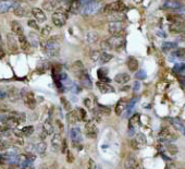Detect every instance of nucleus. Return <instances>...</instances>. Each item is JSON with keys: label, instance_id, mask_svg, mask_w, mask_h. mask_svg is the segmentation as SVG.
I'll return each instance as SVG.
<instances>
[{"label": "nucleus", "instance_id": "obj_1", "mask_svg": "<svg viewBox=\"0 0 185 169\" xmlns=\"http://www.w3.org/2000/svg\"><path fill=\"white\" fill-rule=\"evenodd\" d=\"M42 49L49 57H57L60 53V44L58 42L57 37H51L48 40L40 42Z\"/></svg>", "mask_w": 185, "mask_h": 169}, {"label": "nucleus", "instance_id": "obj_2", "mask_svg": "<svg viewBox=\"0 0 185 169\" xmlns=\"http://www.w3.org/2000/svg\"><path fill=\"white\" fill-rule=\"evenodd\" d=\"M51 20H52V23H54L57 27H61L67 23L68 14L67 12L63 11L62 9H58L57 11H55L54 13H52Z\"/></svg>", "mask_w": 185, "mask_h": 169}, {"label": "nucleus", "instance_id": "obj_3", "mask_svg": "<svg viewBox=\"0 0 185 169\" xmlns=\"http://www.w3.org/2000/svg\"><path fill=\"white\" fill-rule=\"evenodd\" d=\"M125 9H126V7H125V5L123 2H121V1H114V2L106 5L103 8V12L104 13L110 14L113 13V12H123Z\"/></svg>", "mask_w": 185, "mask_h": 169}, {"label": "nucleus", "instance_id": "obj_4", "mask_svg": "<svg viewBox=\"0 0 185 169\" xmlns=\"http://www.w3.org/2000/svg\"><path fill=\"white\" fill-rule=\"evenodd\" d=\"M101 8V3L99 1H93V2H89L87 5L83 6L82 10H81V13L84 14V16H90V14L96 13L98 10H100Z\"/></svg>", "mask_w": 185, "mask_h": 169}, {"label": "nucleus", "instance_id": "obj_5", "mask_svg": "<svg viewBox=\"0 0 185 169\" xmlns=\"http://www.w3.org/2000/svg\"><path fill=\"white\" fill-rule=\"evenodd\" d=\"M70 136H71L72 143H73L74 147H76L77 149H82V132H81L80 128H72L70 130Z\"/></svg>", "mask_w": 185, "mask_h": 169}, {"label": "nucleus", "instance_id": "obj_6", "mask_svg": "<svg viewBox=\"0 0 185 169\" xmlns=\"http://www.w3.org/2000/svg\"><path fill=\"white\" fill-rule=\"evenodd\" d=\"M107 40L109 43L111 49H119L125 44V37L122 34H120V35H112Z\"/></svg>", "mask_w": 185, "mask_h": 169}, {"label": "nucleus", "instance_id": "obj_7", "mask_svg": "<svg viewBox=\"0 0 185 169\" xmlns=\"http://www.w3.org/2000/svg\"><path fill=\"white\" fill-rule=\"evenodd\" d=\"M16 35H14L13 33H8L7 34V45L8 48L12 53H16L19 50V39L18 37H15Z\"/></svg>", "mask_w": 185, "mask_h": 169}, {"label": "nucleus", "instance_id": "obj_8", "mask_svg": "<svg viewBox=\"0 0 185 169\" xmlns=\"http://www.w3.org/2000/svg\"><path fill=\"white\" fill-rule=\"evenodd\" d=\"M125 25L123 22H110L108 26V31L111 35H120L124 31Z\"/></svg>", "mask_w": 185, "mask_h": 169}, {"label": "nucleus", "instance_id": "obj_9", "mask_svg": "<svg viewBox=\"0 0 185 169\" xmlns=\"http://www.w3.org/2000/svg\"><path fill=\"white\" fill-rule=\"evenodd\" d=\"M125 169H142L141 162L134 155H129L124 162Z\"/></svg>", "mask_w": 185, "mask_h": 169}, {"label": "nucleus", "instance_id": "obj_10", "mask_svg": "<svg viewBox=\"0 0 185 169\" xmlns=\"http://www.w3.org/2000/svg\"><path fill=\"white\" fill-rule=\"evenodd\" d=\"M85 132L86 135L90 139H95L98 134V129H97L96 125L93 120H88L85 123Z\"/></svg>", "mask_w": 185, "mask_h": 169}, {"label": "nucleus", "instance_id": "obj_11", "mask_svg": "<svg viewBox=\"0 0 185 169\" xmlns=\"http://www.w3.org/2000/svg\"><path fill=\"white\" fill-rule=\"evenodd\" d=\"M29 6L23 2H15L13 6V13L16 16H26L29 12Z\"/></svg>", "mask_w": 185, "mask_h": 169}, {"label": "nucleus", "instance_id": "obj_12", "mask_svg": "<svg viewBox=\"0 0 185 169\" xmlns=\"http://www.w3.org/2000/svg\"><path fill=\"white\" fill-rule=\"evenodd\" d=\"M146 143H147V140H146V135L144 133H137L135 138L132 140V145L135 149L144 147Z\"/></svg>", "mask_w": 185, "mask_h": 169}, {"label": "nucleus", "instance_id": "obj_13", "mask_svg": "<svg viewBox=\"0 0 185 169\" xmlns=\"http://www.w3.org/2000/svg\"><path fill=\"white\" fill-rule=\"evenodd\" d=\"M169 30L171 33H183L185 30V24L183 23V21L181 20H174L172 21V23L169 25Z\"/></svg>", "mask_w": 185, "mask_h": 169}, {"label": "nucleus", "instance_id": "obj_14", "mask_svg": "<svg viewBox=\"0 0 185 169\" xmlns=\"http://www.w3.org/2000/svg\"><path fill=\"white\" fill-rule=\"evenodd\" d=\"M50 143H51L52 151L54 152L60 151L61 147H62V143H63V140H62V138H61L60 133H55L54 135H52Z\"/></svg>", "mask_w": 185, "mask_h": 169}, {"label": "nucleus", "instance_id": "obj_15", "mask_svg": "<svg viewBox=\"0 0 185 169\" xmlns=\"http://www.w3.org/2000/svg\"><path fill=\"white\" fill-rule=\"evenodd\" d=\"M23 100L26 107H29V109H34L36 107V99L35 96L32 92H27L26 94H23Z\"/></svg>", "mask_w": 185, "mask_h": 169}, {"label": "nucleus", "instance_id": "obj_16", "mask_svg": "<svg viewBox=\"0 0 185 169\" xmlns=\"http://www.w3.org/2000/svg\"><path fill=\"white\" fill-rule=\"evenodd\" d=\"M31 12L32 14H33L34 19H35L38 23H44L45 21L47 20V16L45 14L44 10L40 9V8H33V9H31Z\"/></svg>", "mask_w": 185, "mask_h": 169}, {"label": "nucleus", "instance_id": "obj_17", "mask_svg": "<svg viewBox=\"0 0 185 169\" xmlns=\"http://www.w3.org/2000/svg\"><path fill=\"white\" fill-rule=\"evenodd\" d=\"M159 138H160L161 141L165 143H170V142H173L174 140H176V138L169 131V129L167 128H163L160 132H159Z\"/></svg>", "mask_w": 185, "mask_h": 169}, {"label": "nucleus", "instance_id": "obj_18", "mask_svg": "<svg viewBox=\"0 0 185 169\" xmlns=\"http://www.w3.org/2000/svg\"><path fill=\"white\" fill-rule=\"evenodd\" d=\"M85 71H86V70H85V67H84V65H83L82 61L76 60L75 62H73V65H72V72L75 74V76L77 79L80 78Z\"/></svg>", "mask_w": 185, "mask_h": 169}, {"label": "nucleus", "instance_id": "obj_19", "mask_svg": "<svg viewBox=\"0 0 185 169\" xmlns=\"http://www.w3.org/2000/svg\"><path fill=\"white\" fill-rule=\"evenodd\" d=\"M163 8L168 10H180L183 8V5L180 1H176V0H167L163 3Z\"/></svg>", "mask_w": 185, "mask_h": 169}, {"label": "nucleus", "instance_id": "obj_20", "mask_svg": "<svg viewBox=\"0 0 185 169\" xmlns=\"http://www.w3.org/2000/svg\"><path fill=\"white\" fill-rule=\"evenodd\" d=\"M13 0H0V13H6L9 10L13 9L14 6Z\"/></svg>", "mask_w": 185, "mask_h": 169}, {"label": "nucleus", "instance_id": "obj_21", "mask_svg": "<svg viewBox=\"0 0 185 169\" xmlns=\"http://www.w3.org/2000/svg\"><path fill=\"white\" fill-rule=\"evenodd\" d=\"M18 39H19V44H20L21 49H22L23 51H29L32 45H31V43H29V40L27 39L26 36L23 34V35L18 36Z\"/></svg>", "mask_w": 185, "mask_h": 169}, {"label": "nucleus", "instance_id": "obj_22", "mask_svg": "<svg viewBox=\"0 0 185 169\" xmlns=\"http://www.w3.org/2000/svg\"><path fill=\"white\" fill-rule=\"evenodd\" d=\"M97 87L99 89V91L103 94H109V93H113L114 92V87L111 86L109 83H105V82H97Z\"/></svg>", "mask_w": 185, "mask_h": 169}, {"label": "nucleus", "instance_id": "obj_23", "mask_svg": "<svg viewBox=\"0 0 185 169\" xmlns=\"http://www.w3.org/2000/svg\"><path fill=\"white\" fill-rule=\"evenodd\" d=\"M141 126V116L138 114H135L130 118L129 121V128L130 130H135L136 128H138Z\"/></svg>", "mask_w": 185, "mask_h": 169}, {"label": "nucleus", "instance_id": "obj_24", "mask_svg": "<svg viewBox=\"0 0 185 169\" xmlns=\"http://www.w3.org/2000/svg\"><path fill=\"white\" fill-rule=\"evenodd\" d=\"M60 0H46L44 3H42V9L46 10V11H52L57 8V6L60 3Z\"/></svg>", "mask_w": 185, "mask_h": 169}, {"label": "nucleus", "instance_id": "obj_25", "mask_svg": "<svg viewBox=\"0 0 185 169\" xmlns=\"http://www.w3.org/2000/svg\"><path fill=\"white\" fill-rule=\"evenodd\" d=\"M82 10V3H81L80 0H73L72 2H70L69 6V12L70 13H78Z\"/></svg>", "mask_w": 185, "mask_h": 169}, {"label": "nucleus", "instance_id": "obj_26", "mask_svg": "<svg viewBox=\"0 0 185 169\" xmlns=\"http://www.w3.org/2000/svg\"><path fill=\"white\" fill-rule=\"evenodd\" d=\"M11 30L12 33L16 36H20L24 34V31H23V27L21 25V23L19 21H12L11 22Z\"/></svg>", "mask_w": 185, "mask_h": 169}, {"label": "nucleus", "instance_id": "obj_27", "mask_svg": "<svg viewBox=\"0 0 185 169\" xmlns=\"http://www.w3.org/2000/svg\"><path fill=\"white\" fill-rule=\"evenodd\" d=\"M42 131L47 134V135H51V134H54L55 128H54V125H52V122H51L50 119H47V120L44 121V123H42Z\"/></svg>", "mask_w": 185, "mask_h": 169}, {"label": "nucleus", "instance_id": "obj_28", "mask_svg": "<svg viewBox=\"0 0 185 169\" xmlns=\"http://www.w3.org/2000/svg\"><path fill=\"white\" fill-rule=\"evenodd\" d=\"M78 80L82 83V85H84L87 89H91V86H93V85H91V80L90 78H89V74L87 73V71H85L84 73L78 78Z\"/></svg>", "mask_w": 185, "mask_h": 169}, {"label": "nucleus", "instance_id": "obj_29", "mask_svg": "<svg viewBox=\"0 0 185 169\" xmlns=\"http://www.w3.org/2000/svg\"><path fill=\"white\" fill-rule=\"evenodd\" d=\"M67 118H68V121H69V123H71V125H74V123L78 122V121L81 120L77 109H76V110H71V111H70L69 114H68Z\"/></svg>", "mask_w": 185, "mask_h": 169}, {"label": "nucleus", "instance_id": "obj_30", "mask_svg": "<svg viewBox=\"0 0 185 169\" xmlns=\"http://www.w3.org/2000/svg\"><path fill=\"white\" fill-rule=\"evenodd\" d=\"M126 65H127V68H129V70H130V71H132V72L137 71V70H138V66H139V65H138L137 59L134 58V57H130V58L127 59Z\"/></svg>", "mask_w": 185, "mask_h": 169}, {"label": "nucleus", "instance_id": "obj_31", "mask_svg": "<svg viewBox=\"0 0 185 169\" xmlns=\"http://www.w3.org/2000/svg\"><path fill=\"white\" fill-rule=\"evenodd\" d=\"M110 19V22H123L125 16L123 12H113V13L108 14Z\"/></svg>", "mask_w": 185, "mask_h": 169}, {"label": "nucleus", "instance_id": "obj_32", "mask_svg": "<svg viewBox=\"0 0 185 169\" xmlns=\"http://www.w3.org/2000/svg\"><path fill=\"white\" fill-rule=\"evenodd\" d=\"M131 80V76L129 75L127 73H119L114 76V81L119 84H125L129 81Z\"/></svg>", "mask_w": 185, "mask_h": 169}, {"label": "nucleus", "instance_id": "obj_33", "mask_svg": "<svg viewBox=\"0 0 185 169\" xmlns=\"http://www.w3.org/2000/svg\"><path fill=\"white\" fill-rule=\"evenodd\" d=\"M170 122L172 123V126H173L176 130H178V131L182 134H184L185 136V126L183 125L182 121L178 120V119H170Z\"/></svg>", "mask_w": 185, "mask_h": 169}, {"label": "nucleus", "instance_id": "obj_34", "mask_svg": "<svg viewBox=\"0 0 185 169\" xmlns=\"http://www.w3.org/2000/svg\"><path fill=\"white\" fill-rule=\"evenodd\" d=\"M126 108H127V104L121 99V100H119V102L117 103L116 108H114V111H116V114L118 115V116H120V115L123 114V111L126 110Z\"/></svg>", "mask_w": 185, "mask_h": 169}, {"label": "nucleus", "instance_id": "obj_35", "mask_svg": "<svg viewBox=\"0 0 185 169\" xmlns=\"http://www.w3.org/2000/svg\"><path fill=\"white\" fill-rule=\"evenodd\" d=\"M107 74H108V70L105 69V68H100V69L97 71V75H98L100 82H105V83L110 82V79L107 78Z\"/></svg>", "mask_w": 185, "mask_h": 169}, {"label": "nucleus", "instance_id": "obj_36", "mask_svg": "<svg viewBox=\"0 0 185 169\" xmlns=\"http://www.w3.org/2000/svg\"><path fill=\"white\" fill-rule=\"evenodd\" d=\"M85 40H86L87 44H95L98 40V34L95 33V32H88L85 36Z\"/></svg>", "mask_w": 185, "mask_h": 169}, {"label": "nucleus", "instance_id": "obj_37", "mask_svg": "<svg viewBox=\"0 0 185 169\" xmlns=\"http://www.w3.org/2000/svg\"><path fill=\"white\" fill-rule=\"evenodd\" d=\"M36 151H37V153L39 154L40 156H45L46 151H47V144H46V142L42 141V142L38 143V144L36 145Z\"/></svg>", "mask_w": 185, "mask_h": 169}, {"label": "nucleus", "instance_id": "obj_38", "mask_svg": "<svg viewBox=\"0 0 185 169\" xmlns=\"http://www.w3.org/2000/svg\"><path fill=\"white\" fill-rule=\"evenodd\" d=\"M113 58V56L111 53H101L100 56V59H99V62L100 65H105V63H108L111 59Z\"/></svg>", "mask_w": 185, "mask_h": 169}, {"label": "nucleus", "instance_id": "obj_39", "mask_svg": "<svg viewBox=\"0 0 185 169\" xmlns=\"http://www.w3.org/2000/svg\"><path fill=\"white\" fill-rule=\"evenodd\" d=\"M172 56L180 60H185V48H178L175 51L172 53Z\"/></svg>", "mask_w": 185, "mask_h": 169}, {"label": "nucleus", "instance_id": "obj_40", "mask_svg": "<svg viewBox=\"0 0 185 169\" xmlns=\"http://www.w3.org/2000/svg\"><path fill=\"white\" fill-rule=\"evenodd\" d=\"M161 48H162V50L165 51V53H168V51L176 48V44L173 42H165L162 44V46H161Z\"/></svg>", "mask_w": 185, "mask_h": 169}, {"label": "nucleus", "instance_id": "obj_41", "mask_svg": "<svg viewBox=\"0 0 185 169\" xmlns=\"http://www.w3.org/2000/svg\"><path fill=\"white\" fill-rule=\"evenodd\" d=\"M29 36V43H31L32 46L34 47L38 46V44H39V37L37 36V34L34 33V32H31Z\"/></svg>", "mask_w": 185, "mask_h": 169}, {"label": "nucleus", "instance_id": "obj_42", "mask_svg": "<svg viewBox=\"0 0 185 169\" xmlns=\"http://www.w3.org/2000/svg\"><path fill=\"white\" fill-rule=\"evenodd\" d=\"M8 97L11 102H16L19 99V92L16 89H11L8 93Z\"/></svg>", "mask_w": 185, "mask_h": 169}, {"label": "nucleus", "instance_id": "obj_43", "mask_svg": "<svg viewBox=\"0 0 185 169\" xmlns=\"http://www.w3.org/2000/svg\"><path fill=\"white\" fill-rule=\"evenodd\" d=\"M100 56H101V53L99 50H93L90 53V55H89V57H90V59H91L93 62H99Z\"/></svg>", "mask_w": 185, "mask_h": 169}, {"label": "nucleus", "instance_id": "obj_44", "mask_svg": "<svg viewBox=\"0 0 185 169\" xmlns=\"http://www.w3.org/2000/svg\"><path fill=\"white\" fill-rule=\"evenodd\" d=\"M33 132H34V127H32V126H27V127H24L22 130H21V134H22L23 136L32 135Z\"/></svg>", "mask_w": 185, "mask_h": 169}, {"label": "nucleus", "instance_id": "obj_45", "mask_svg": "<svg viewBox=\"0 0 185 169\" xmlns=\"http://www.w3.org/2000/svg\"><path fill=\"white\" fill-rule=\"evenodd\" d=\"M60 100H61V104H62L63 108H64L65 110H67V111H69V112H70V111L72 110V109H71V108H72V106H71V103H70L69 100H68L65 97H61V98H60Z\"/></svg>", "mask_w": 185, "mask_h": 169}, {"label": "nucleus", "instance_id": "obj_46", "mask_svg": "<svg viewBox=\"0 0 185 169\" xmlns=\"http://www.w3.org/2000/svg\"><path fill=\"white\" fill-rule=\"evenodd\" d=\"M51 30H52V27L50 26V25H45V26L42 29V31H40V34H42V37H48L50 32H51Z\"/></svg>", "mask_w": 185, "mask_h": 169}, {"label": "nucleus", "instance_id": "obj_47", "mask_svg": "<svg viewBox=\"0 0 185 169\" xmlns=\"http://www.w3.org/2000/svg\"><path fill=\"white\" fill-rule=\"evenodd\" d=\"M27 24H29V27L36 30V31H39V30H40L39 25H38V22L36 20H29V21H27Z\"/></svg>", "mask_w": 185, "mask_h": 169}, {"label": "nucleus", "instance_id": "obj_48", "mask_svg": "<svg viewBox=\"0 0 185 169\" xmlns=\"http://www.w3.org/2000/svg\"><path fill=\"white\" fill-rule=\"evenodd\" d=\"M146 76H147V74H146V71L145 70H139V71L137 72V73L135 74V78L137 79V80H145Z\"/></svg>", "mask_w": 185, "mask_h": 169}, {"label": "nucleus", "instance_id": "obj_49", "mask_svg": "<svg viewBox=\"0 0 185 169\" xmlns=\"http://www.w3.org/2000/svg\"><path fill=\"white\" fill-rule=\"evenodd\" d=\"M77 111H78V115H80V119L83 121H87L86 120V117H87V112L84 110L83 108H77Z\"/></svg>", "mask_w": 185, "mask_h": 169}, {"label": "nucleus", "instance_id": "obj_50", "mask_svg": "<svg viewBox=\"0 0 185 169\" xmlns=\"http://www.w3.org/2000/svg\"><path fill=\"white\" fill-rule=\"evenodd\" d=\"M100 47L103 50H105V53H107V50H111V47H110L109 43H108V40H104V42H101L100 44Z\"/></svg>", "mask_w": 185, "mask_h": 169}, {"label": "nucleus", "instance_id": "obj_51", "mask_svg": "<svg viewBox=\"0 0 185 169\" xmlns=\"http://www.w3.org/2000/svg\"><path fill=\"white\" fill-rule=\"evenodd\" d=\"M98 107H99V111H101V112H104V114H107V115H110V108L109 107H106L104 106V105H100L98 104Z\"/></svg>", "mask_w": 185, "mask_h": 169}, {"label": "nucleus", "instance_id": "obj_52", "mask_svg": "<svg viewBox=\"0 0 185 169\" xmlns=\"http://www.w3.org/2000/svg\"><path fill=\"white\" fill-rule=\"evenodd\" d=\"M87 169H96V164H95L94 159H91V158H89V159H88Z\"/></svg>", "mask_w": 185, "mask_h": 169}, {"label": "nucleus", "instance_id": "obj_53", "mask_svg": "<svg viewBox=\"0 0 185 169\" xmlns=\"http://www.w3.org/2000/svg\"><path fill=\"white\" fill-rule=\"evenodd\" d=\"M139 89H141V83L138 82V81H136V82H134V84H133V91L138 92Z\"/></svg>", "mask_w": 185, "mask_h": 169}, {"label": "nucleus", "instance_id": "obj_54", "mask_svg": "<svg viewBox=\"0 0 185 169\" xmlns=\"http://www.w3.org/2000/svg\"><path fill=\"white\" fill-rule=\"evenodd\" d=\"M67 160H68V162H74V156L72 155V153L69 151H68V153H67Z\"/></svg>", "mask_w": 185, "mask_h": 169}, {"label": "nucleus", "instance_id": "obj_55", "mask_svg": "<svg viewBox=\"0 0 185 169\" xmlns=\"http://www.w3.org/2000/svg\"><path fill=\"white\" fill-rule=\"evenodd\" d=\"M84 105H85V107H87V108H91L93 104H91L90 98H85V99H84Z\"/></svg>", "mask_w": 185, "mask_h": 169}, {"label": "nucleus", "instance_id": "obj_56", "mask_svg": "<svg viewBox=\"0 0 185 169\" xmlns=\"http://www.w3.org/2000/svg\"><path fill=\"white\" fill-rule=\"evenodd\" d=\"M61 151H62V153H68V146H67V141H65V140H63Z\"/></svg>", "mask_w": 185, "mask_h": 169}, {"label": "nucleus", "instance_id": "obj_57", "mask_svg": "<svg viewBox=\"0 0 185 169\" xmlns=\"http://www.w3.org/2000/svg\"><path fill=\"white\" fill-rule=\"evenodd\" d=\"M10 110V108L9 107H7V106H2V107H0V114H2V112H5V114H7L8 111Z\"/></svg>", "mask_w": 185, "mask_h": 169}, {"label": "nucleus", "instance_id": "obj_58", "mask_svg": "<svg viewBox=\"0 0 185 169\" xmlns=\"http://www.w3.org/2000/svg\"><path fill=\"white\" fill-rule=\"evenodd\" d=\"M168 149H169L172 154H174V153H176V152H178V148H176L174 145H170V146H168Z\"/></svg>", "mask_w": 185, "mask_h": 169}, {"label": "nucleus", "instance_id": "obj_59", "mask_svg": "<svg viewBox=\"0 0 185 169\" xmlns=\"http://www.w3.org/2000/svg\"><path fill=\"white\" fill-rule=\"evenodd\" d=\"M5 56H6V53L5 50H3V47L0 46V59L5 58Z\"/></svg>", "mask_w": 185, "mask_h": 169}, {"label": "nucleus", "instance_id": "obj_60", "mask_svg": "<svg viewBox=\"0 0 185 169\" xmlns=\"http://www.w3.org/2000/svg\"><path fill=\"white\" fill-rule=\"evenodd\" d=\"M80 1H81V3H82V7H83V6L87 5V3H89V2H93V1H96V0H80Z\"/></svg>", "mask_w": 185, "mask_h": 169}, {"label": "nucleus", "instance_id": "obj_61", "mask_svg": "<svg viewBox=\"0 0 185 169\" xmlns=\"http://www.w3.org/2000/svg\"><path fill=\"white\" fill-rule=\"evenodd\" d=\"M178 39L182 40V42H184V40H185V33L184 34H181V36L178 37Z\"/></svg>", "mask_w": 185, "mask_h": 169}, {"label": "nucleus", "instance_id": "obj_62", "mask_svg": "<svg viewBox=\"0 0 185 169\" xmlns=\"http://www.w3.org/2000/svg\"><path fill=\"white\" fill-rule=\"evenodd\" d=\"M0 46L3 47V40H2V36H1V34H0Z\"/></svg>", "mask_w": 185, "mask_h": 169}, {"label": "nucleus", "instance_id": "obj_63", "mask_svg": "<svg viewBox=\"0 0 185 169\" xmlns=\"http://www.w3.org/2000/svg\"><path fill=\"white\" fill-rule=\"evenodd\" d=\"M60 1H63V2H72L73 0H60Z\"/></svg>", "mask_w": 185, "mask_h": 169}, {"label": "nucleus", "instance_id": "obj_64", "mask_svg": "<svg viewBox=\"0 0 185 169\" xmlns=\"http://www.w3.org/2000/svg\"><path fill=\"white\" fill-rule=\"evenodd\" d=\"M40 169H48V168H47V167H42Z\"/></svg>", "mask_w": 185, "mask_h": 169}]
</instances>
